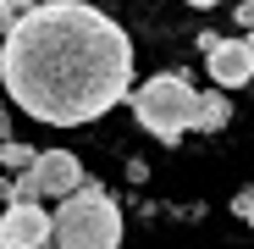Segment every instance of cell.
I'll list each match as a JSON object with an SVG mask.
<instances>
[{"mask_svg": "<svg viewBox=\"0 0 254 249\" xmlns=\"http://www.w3.org/2000/svg\"><path fill=\"white\" fill-rule=\"evenodd\" d=\"M11 133H6V100H0V144H6Z\"/></svg>", "mask_w": 254, "mask_h": 249, "instance_id": "obj_13", "label": "cell"}, {"mask_svg": "<svg viewBox=\"0 0 254 249\" xmlns=\"http://www.w3.org/2000/svg\"><path fill=\"white\" fill-rule=\"evenodd\" d=\"M77 183H83V161H77L72 150H39L33 166L17 177V199H28V205L56 199V205H61Z\"/></svg>", "mask_w": 254, "mask_h": 249, "instance_id": "obj_4", "label": "cell"}, {"mask_svg": "<svg viewBox=\"0 0 254 249\" xmlns=\"http://www.w3.org/2000/svg\"><path fill=\"white\" fill-rule=\"evenodd\" d=\"M22 11H28V6H17V0H0V39L17 28V17H22Z\"/></svg>", "mask_w": 254, "mask_h": 249, "instance_id": "obj_10", "label": "cell"}, {"mask_svg": "<svg viewBox=\"0 0 254 249\" xmlns=\"http://www.w3.org/2000/svg\"><path fill=\"white\" fill-rule=\"evenodd\" d=\"M210 61V78H216V89H243V83H254V56L243 39H216V50L204 56Z\"/></svg>", "mask_w": 254, "mask_h": 249, "instance_id": "obj_6", "label": "cell"}, {"mask_svg": "<svg viewBox=\"0 0 254 249\" xmlns=\"http://www.w3.org/2000/svg\"><path fill=\"white\" fill-rule=\"evenodd\" d=\"M0 205H17V177H0Z\"/></svg>", "mask_w": 254, "mask_h": 249, "instance_id": "obj_11", "label": "cell"}, {"mask_svg": "<svg viewBox=\"0 0 254 249\" xmlns=\"http://www.w3.org/2000/svg\"><path fill=\"white\" fill-rule=\"evenodd\" d=\"M188 6H193V11H210V6H221V0H188Z\"/></svg>", "mask_w": 254, "mask_h": 249, "instance_id": "obj_14", "label": "cell"}, {"mask_svg": "<svg viewBox=\"0 0 254 249\" xmlns=\"http://www.w3.org/2000/svg\"><path fill=\"white\" fill-rule=\"evenodd\" d=\"M50 244L56 249H116L122 244V211L105 194V183L83 177L50 216Z\"/></svg>", "mask_w": 254, "mask_h": 249, "instance_id": "obj_2", "label": "cell"}, {"mask_svg": "<svg viewBox=\"0 0 254 249\" xmlns=\"http://www.w3.org/2000/svg\"><path fill=\"white\" fill-rule=\"evenodd\" d=\"M127 105H133L138 128L155 133L160 144H177L183 133H193V116H199V89L183 78V72H155L144 78L133 94H127Z\"/></svg>", "mask_w": 254, "mask_h": 249, "instance_id": "obj_3", "label": "cell"}, {"mask_svg": "<svg viewBox=\"0 0 254 249\" xmlns=\"http://www.w3.org/2000/svg\"><path fill=\"white\" fill-rule=\"evenodd\" d=\"M232 216L254 227V188H243V194H232Z\"/></svg>", "mask_w": 254, "mask_h": 249, "instance_id": "obj_9", "label": "cell"}, {"mask_svg": "<svg viewBox=\"0 0 254 249\" xmlns=\"http://www.w3.org/2000/svg\"><path fill=\"white\" fill-rule=\"evenodd\" d=\"M227 122H232V100H227L221 89H204V94H199V116H193V128H199V133H221Z\"/></svg>", "mask_w": 254, "mask_h": 249, "instance_id": "obj_7", "label": "cell"}, {"mask_svg": "<svg viewBox=\"0 0 254 249\" xmlns=\"http://www.w3.org/2000/svg\"><path fill=\"white\" fill-rule=\"evenodd\" d=\"M232 17H238L243 28H254V0H238V11H232Z\"/></svg>", "mask_w": 254, "mask_h": 249, "instance_id": "obj_12", "label": "cell"}, {"mask_svg": "<svg viewBox=\"0 0 254 249\" xmlns=\"http://www.w3.org/2000/svg\"><path fill=\"white\" fill-rule=\"evenodd\" d=\"M33 144H17V139H6V144H0V166H6V172H28V166H33Z\"/></svg>", "mask_w": 254, "mask_h": 249, "instance_id": "obj_8", "label": "cell"}, {"mask_svg": "<svg viewBox=\"0 0 254 249\" xmlns=\"http://www.w3.org/2000/svg\"><path fill=\"white\" fill-rule=\"evenodd\" d=\"M0 83L45 128H83L133 94V39L89 0H39L0 45Z\"/></svg>", "mask_w": 254, "mask_h": 249, "instance_id": "obj_1", "label": "cell"}, {"mask_svg": "<svg viewBox=\"0 0 254 249\" xmlns=\"http://www.w3.org/2000/svg\"><path fill=\"white\" fill-rule=\"evenodd\" d=\"M0 249H50V211L45 205H6L0 211Z\"/></svg>", "mask_w": 254, "mask_h": 249, "instance_id": "obj_5", "label": "cell"}]
</instances>
